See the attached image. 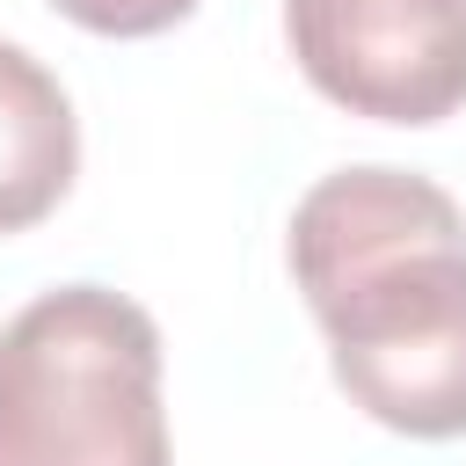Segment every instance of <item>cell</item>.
Segmentation results:
<instances>
[{
  "label": "cell",
  "mask_w": 466,
  "mask_h": 466,
  "mask_svg": "<svg viewBox=\"0 0 466 466\" xmlns=\"http://www.w3.org/2000/svg\"><path fill=\"white\" fill-rule=\"evenodd\" d=\"M0 466H167L160 328L109 284H58L0 328Z\"/></svg>",
  "instance_id": "cell-2"
},
{
  "label": "cell",
  "mask_w": 466,
  "mask_h": 466,
  "mask_svg": "<svg viewBox=\"0 0 466 466\" xmlns=\"http://www.w3.org/2000/svg\"><path fill=\"white\" fill-rule=\"evenodd\" d=\"M51 7L95 36H160L197 15V0H51Z\"/></svg>",
  "instance_id": "cell-5"
},
{
  "label": "cell",
  "mask_w": 466,
  "mask_h": 466,
  "mask_svg": "<svg viewBox=\"0 0 466 466\" xmlns=\"http://www.w3.org/2000/svg\"><path fill=\"white\" fill-rule=\"evenodd\" d=\"M284 36L350 116L444 124L466 109V0H284Z\"/></svg>",
  "instance_id": "cell-3"
},
{
  "label": "cell",
  "mask_w": 466,
  "mask_h": 466,
  "mask_svg": "<svg viewBox=\"0 0 466 466\" xmlns=\"http://www.w3.org/2000/svg\"><path fill=\"white\" fill-rule=\"evenodd\" d=\"M80 175V116L58 73L0 36V233H29Z\"/></svg>",
  "instance_id": "cell-4"
},
{
  "label": "cell",
  "mask_w": 466,
  "mask_h": 466,
  "mask_svg": "<svg viewBox=\"0 0 466 466\" xmlns=\"http://www.w3.org/2000/svg\"><path fill=\"white\" fill-rule=\"evenodd\" d=\"M291 277L350 408L466 437V211L408 167H335L291 204Z\"/></svg>",
  "instance_id": "cell-1"
}]
</instances>
